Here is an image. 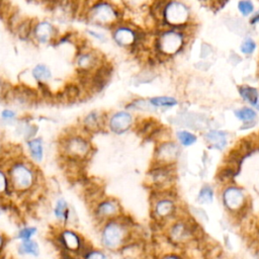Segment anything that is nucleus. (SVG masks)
<instances>
[{"instance_id": "nucleus-1", "label": "nucleus", "mask_w": 259, "mask_h": 259, "mask_svg": "<svg viewBox=\"0 0 259 259\" xmlns=\"http://www.w3.org/2000/svg\"><path fill=\"white\" fill-rule=\"evenodd\" d=\"M3 165L7 170L13 196H28L39 187L41 181L39 169L27 157L21 155L9 157Z\"/></svg>"}, {"instance_id": "nucleus-2", "label": "nucleus", "mask_w": 259, "mask_h": 259, "mask_svg": "<svg viewBox=\"0 0 259 259\" xmlns=\"http://www.w3.org/2000/svg\"><path fill=\"white\" fill-rule=\"evenodd\" d=\"M135 227L125 214L98 225V240L101 248L109 253L120 252L134 242Z\"/></svg>"}, {"instance_id": "nucleus-3", "label": "nucleus", "mask_w": 259, "mask_h": 259, "mask_svg": "<svg viewBox=\"0 0 259 259\" xmlns=\"http://www.w3.org/2000/svg\"><path fill=\"white\" fill-rule=\"evenodd\" d=\"M59 151L63 159L74 164L86 162L93 154V145L85 133H68L59 142Z\"/></svg>"}, {"instance_id": "nucleus-4", "label": "nucleus", "mask_w": 259, "mask_h": 259, "mask_svg": "<svg viewBox=\"0 0 259 259\" xmlns=\"http://www.w3.org/2000/svg\"><path fill=\"white\" fill-rule=\"evenodd\" d=\"M122 15V10L116 4L107 0H95L89 4L83 18L96 27L111 30L123 21Z\"/></svg>"}, {"instance_id": "nucleus-5", "label": "nucleus", "mask_w": 259, "mask_h": 259, "mask_svg": "<svg viewBox=\"0 0 259 259\" xmlns=\"http://www.w3.org/2000/svg\"><path fill=\"white\" fill-rule=\"evenodd\" d=\"M178 212V203L169 190L154 191L151 199V215L157 224L165 225L175 220Z\"/></svg>"}, {"instance_id": "nucleus-6", "label": "nucleus", "mask_w": 259, "mask_h": 259, "mask_svg": "<svg viewBox=\"0 0 259 259\" xmlns=\"http://www.w3.org/2000/svg\"><path fill=\"white\" fill-rule=\"evenodd\" d=\"M186 42V36L182 29L166 27L162 28L154 39V48L158 56L171 57L179 53Z\"/></svg>"}, {"instance_id": "nucleus-7", "label": "nucleus", "mask_w": 259, "mask_h": 259, "mask_svg": "<svg viewBox=\"0 0 259 259\" xmlns=\"http://www.w3.org/2000/svg\"><path fill=\"white\" fill-rule=\"evenodd\" d=\"M56 240L61 251L71 257L81 258L85 250L91 246L86 242V238L72 227L59 226Z\"/></svg>"}, {"instance_id": "nucleus-8", "label": "nucleus", "mask_w": 259, "mask_h": 259, "mask_svg": "<svg viewBox=\"0 0 259 259\" xmlns=\"http://www.w3.org/2000/svg\"><path fill=\"white\" fill-rule=\"evenodd\" d=\"M224 208L233 215L243 214L248 205V196L245 190L237 185H226L221 193Z\"/></svg>"}, {"instance_id": "nucleus-9", "label": "nucleus", "mask_w": 259, "mask_h": 259, "mask_svg": "<svg viewBox=\"0 0 259 259\" xmlns=\"http://www.w3.org/2000/svg\"><path fill=\"white\" fill-rule=\"evenodd\" d=\"M190 20L188 7L178 0H167L163 10V26L182 29Z\"/></svg>"}, {"instance_id": "nucleus-10", "label": "nucleus", "mask_w": 259, "mask_h": 259, "mask_svg": "<svg viewBox=\"0 0 259 259\" xmlns=\"http://www.w3.org/2000/svg\"><path fill=\"white\" fill-rule=\"evenodd\" d=\"M125 214L120 201L113 196H103L93 204L92 215L97 226Z\"/></svg>"}, {"instance_id": "nucleus-11", "label": "nucleus", "mask_w": 259, "mask_h": 259, "mask_svg": "<svg viewBox=\"0 0 259 259\" xmlns=\"http://www.w3.org/2000/svg\"><path fill=\"white\" fill-rule=\"evenodd\" d=\"M180 155L179 145L171 140L157 143L153 155V164L158 166H175Z\"/></svg>"}, {"instance_id": "nucleus-12", "label": "nucleus", "mask_w": 259, "mask_h": 259, "mask_svg": "<svg viewBox=\"0 0 259 259\" xmlns=\"http://www.w3.org/2000/svg\"><path fill=\"white\" fill-rule=\"evenodd\" d=\"M136 121L132 111L127 109L116 110L107 115L106 128L116 136H121L134 128Z\"/></svg>"}, {"instance_id": "nucleus-13", "label": "nucleus", "mask_w": 259, "mask_h": 259, "mask_svg": "<svg viewBox=\"0 0 259 259\" xmlns=\"http://www.w3.org/2000/svg\"><path fill=\"white\" fill-rule=\"evenodd\" d=\"M174 174V166L152 165L148 173L149 184L154 191L169 190L175 178Z\"/></svg>"}, {"instance_id": "nucleus-14", "label": "nucleus", "mask_w": 259, "mask_h": 259, "mask_svg": "<svg viewBox=\"0 0 259 259\" xmlns=\"http://www.w3.org/2000/svg\"><path fill=\"white\" fill-rule=\"evenodd\" d=\"M166 235L169 241L174 245H185L193 239V230L190 224L185 220L175 219L168 224Z\"/></svg>"}, {"instance_id": "nucleus-15", "label": "nucleus", "mask_w": 259, "mask_h": 259, "mask_svg": "<svg viewBox=\"0 0 259 259\" xmlns=\"http://www.w3.org/2000/svg\"><path fill=\"white\" fill-rule=\"evenodd\" d=\"M52 211L60 227H72V225L77 222L78 218L74 207L63 196H59L55 200Z\"/></svg>"}, {"instance_id": "nucleus-16", "label": "nucleus", "mask_w": 259, "mask_h": 259, "mask_svg": "<svg viewBox=\"0 0 259 259\" xmlns=\"http://www.w3.org/2000/svg\"><path fill=\"white\" fill-rule=\"evenodd\" d=\"M58 29L49 20L34 21L31 33V39L39 45H48L56 42L58 37Z\"/></svg>"}, {"instance_id": "nucleus-17", "label": "nucleus", "mask_w": 259, "mask_h": 259, "mask_svg": "<svg viewBox=\"0 0 259 259\" xmlns=\"http://www.w3.org/2000/svg\"><path fill=\"white\" fill-rule=\"evenodd\" d=\"M107 114L100 110H91L81 120L82 132L86 135L99 133L106 128Z\"/></svg>"}, {"instance_id": "nucleus-18", "label": "nucleus", "mask_w": 259, "mask_h": 259, "mask_svg": "<svg viewBox=\"0 0 259 259\" xmlns=\"http://www.w3.org/2000/svg\"><path fill=\"white\" fill-rule=\"evenodd\" d=\"M27 151V158L35 165L40 164L45 158V144L44 140L39 137H35L25 142Z\"/></svg>"}, {"instance_id": "nucleus-19", "label": "nucleus", "mask_w": 259, "mask_h": 259, "mask_svg": "<svg viewBox=\"0 0 259 259\" xmlns=\"http://www.w3.org/2000/svg\"><path fill=\"white\" fill-rule=\"evenodd\" d=\"M16 251L19 256L36 258L40 254V247L35 239L18 241L16 244Z\"/></svg>"}, {"instance_id": "nucleus-20", "label": "nucleus", "mask_w": 259, "mask_h": 259, "mask_svg": "<svg viewBox=\"0 0 259 259\" xmlns=\"http://www.w3.org/2000/svg\"><path fill=\"white\" fill-rule=\"evenodd\" d=\"M204 140L211 148L223 150L228 143V135L219 130H210L204 134Z\"/></svg>"}, {"instance_id": "nucleus-21", "label": "nucleus", "mask_w": 259, "mask_h": 259, "mask_svg": "<svg viewBox=\"0 0 259 259\" xmlns=\"http://www.w3.org/2000/svg\"><path fill=\"white\" fill-rule=\"evenodd\" d=\"M31 78L36 84L48 83L52 79V71L45 64H36L30 71Z\"/></svg>"}, {"instance_id": "nucleus-22", "label": "nucleus", "mask_w": 259, "mask_h": 259, "mask_svg": "<svg viewBox=\"0 0 259 259\" xmlns=\"http://www.w3.org/2000/svg\"><path fill=\"white\" fill-rule=\"evenodd\" d=\"M234 113H235L236 117L244 123V126L245 125H248L247 127L254 126V124L256 122V119H257V113L253 108H251V107H242V108H239V109L235 110Z\"/></svg>"}, {"instance_id": "nucleus-23", "label": "nucleus", "mask_w": 259, "mask_h": 259, "mask_svg": "<svg viewBox=\"0 0 259 259\" xmlns=\"http://www.w3.org/2000/svg\"><path fill=\"white\" fill-rule=\"evenodd\" d=\"M12 190L5 166L0 162V201L12 197Z\"/></svg>"}, {"instance_id": "nucleus-24", "label": "nucleus", "mask_w": 259, "mask_h": 259, "mask_svg": "<svg viewBox=\"0 0 259 259\" xmlns=\"http://www.w3.org/2000/svg\"><path fill=\"white\" fill-rule=\"evenodd\" d=\"M239 93H240V96L243 98V100H245L252 106H255L256 103L259 101L258 90L252 86L241 85L239 87Z\"/></svg>"}, {"instance_id": "nucleus-25", "label": "nucleus", "mask_w": 259, "mask_h": 259, "mask_svg": "<svg viewBox=\"0 0 259 259\" xmlns=\"http://www.w3.org/2000/svg\"><path fill=\"white\" fill-rule=\"evenodd\" d=\"M149 102L153 106L154 109L158 108H170L174 107L178 104L176 98L172 96H155L149 98Z\"/></svg>"}, {"instance_id": "nucleus-26", "label": "nucleus", "mask_w": 259, "mask_h": 259, "mask_svg": "<svg viewBox=\"0 0 259 259\" xmlns=\"http://www.w3.org/2000/svg\"><path fill=\"white\" fill-rule=\"evenodd\" d=\"M110 253L102 248L89 246L80 259H110Z\"/></svg>"}, {"instance_id": "nucleus-27", "label": "nucleus", "mask_w": 259, "mask_h": 259, "mask_svg": "<svg viewBox=\"0 0 259 259\" xmlns=\"http://www.w3.org/2000/svg\"><path fill=\"white\" fill-rule=\"evenodd\" d=\"M38 230L35 226H22L20 227L14 236V239L18 242V241H26V240H31L34 239V237L36 236Z\"/></svg>"}, {"instance_id": "nucleus-28", "label": "nucleus", "mask_w": 259, "mask_h": 259, "mask_svg": "<svg viewBox=\"0 0 259 259\" xmlns=\"http://www.w3.org/2000/svg\"><path fill=\"white\" fill-rule=\"evenodd\" d=\"M214 191L210 185H203L197 193V202L200 204H208L213 201Z\"/></svg>"}, {"instance_id": "nucleus-29", "label": "nucleus", "mask_w": 259, "mask_h": 259, "mask_svg": "<svg viewBox=\"0 0 259 259\" xmlns=\"http://www.w3.org/2000/svg\"><path fill=\"white\" fill-rule=\"evenodd\" d=\"M19 119L17 112L10 108H5L0 112V121L5 125H15Z\"/></svg>"}, {"instance_id": "nucleus-30", "label": "nucleus", "mask_w": 259, "mask_h": 259, "mask_svg": "<svg viewBox=\"0 0 259 259\" xmlns=\"http://www.w3.org/2000/svg\"><path fill=\"white\" fill-rule=\"evenodd\" d=\"M176 137H177V140H178L179 144L184 146V147H189V146L193 145L197 140V138L194 134H192L188 131H185V130L177 132Z\"/></svg>"}, {"instance_id": "nucleus-31", "label": "nucleus", "mask_w": 259, "mask_h": 259, "mask_svg": "<svg viewBox=\"0 0 259 259\" xmlns=\"http://www.w3.org/2000/svg\"><path fill=\"white\" fill-rule=\"evenodd\" d=\"M123 5L130 11H139L145 7H149L151 0H122Z\"/></svg>"}, {"instance_id": "nucleus-32", "label": "nucleus", "mask_w": 259, "mask_h": 259, "mask_svg": "<svg viewBox=\"0 0 259 259\" xmlns=\"http://www.w3.org/2000/svg\"><path fill=\"white\" fill-rule=\"evenodd\" d=\"M13 6L9 0H0V19L7 21L13 13Z\"/></svg>"}, {"instance_id": "nucleus-33", "label": "nucleus", "mask_w": 259, "mask_h": 259, "mask_svg": "<svg viewBox=\"0 0 259 259\" xmlns=\"http://www.w3.org/2000/svg\"><path fill=\"white\" fill-rule=\"evenodd\" d=\"M238 10L243 16H249L254 12V4L251 0H240L238 3Z\"/></svg>"}, {"instance_id": "nucleus-34", "label": "nucleus", "mask_w": 259, "mask_h": 259, "mask_svg": "<svg viewBox=\"0 0 259 259\" xmlns=\"http://www.w3.org/2000/svg\"><path fill=\"white\" fill-rule=\"evenodd\" d=\"M255 50H256V42L252 37H246L240 46V51L244 55H251Z\"/></svg>"}, {"instance_id": "nucleus-35", "label": "nucleus", "mask_w": 259, "mask_h": 259, "mask_svg": "<svg viewBox=\"0 0 259 259\" xmlns=\"http://www.w3.org/2000/svg\"><path fill=\"white\" fill-rule=\"evenodd\" d=\"M87 33H88L91 37H93L94 39H96V40H98V41H100V42H105V41L107 40L106 35H105L104 33H102L101 31H99V30L90 28V29L87 30Z\"/></svg>"}, {"instance_id": "nucleus-36", "label": "nucleus", "mask_w": 259, "mask_h": 259, "mask_svg": "<svg viewBox=\"0 0 259 259\" xmlns=\"http://www.w3.org/2000/svg\"><path fill=\"white\" fill-rule=\"evenodd\" d=\"M7 243H8L7 236L2 231H0V259L3 258V254L6 249Z\"/></svg>"}, {"instance_id": "nucleus-37", "label": "nucleus", "mask_w": 259, "mask_h": 259, "mask_svg": "<svg viewBox=\"0 0 259 259\" xmlns=\"http://www.w3.org/2000/svg\"><path fill=\"white\" fill-rule=\"evenodd\" d=\"M159 259H183V258L180 255H178L177 253L169 252V253L163 254Z\"/></svg>"}, {"instance_id": "nucleus-38", "label": "nucleus", "mask_w": 259, "mask_h": 259, "mask_svg": "<svg viewBox=\"0 0 259 259\" xmlns=\"http://www.w3.org/2000/svg\"><path fill=\"white\" fill-rule=\"evenodd\" d=\"M6 149H5V144H4V140H3V136L0 133V161L3 159L4 153H5Z\"/></svg>"}, {"instance_id": "nucleus-39", "label": "nucleus", "mask_w": 259, "mask_h": 259, "mask_svg": "<svg viewBox=\"0 0 259 259\" xmlns=\"http://www.w3.org/2000/svg\"><path fill=\"white\" fill-rule=\"evenodd\" d=\"M259 22V11H257L253 16L250 18V24H256Z\"/></svg>"}, {"instance_id": "nucleus-40", "label": "nucleus", "mask_w": 259, "mask_h": 259, "mask_svg": "<svg viewBox=\"0 0 259 259\" xmlns=\"http://www.w3.org/2000/svg\"><path fill=\"white\" fill-rule=\"evenodd\" d=\"M2 214H3V207L0 205V218L2 217Z\"/></svg>"}, {"instance_id": "nucleus-41", "label": "nucleus", "mask_w": 259, "mask_h": 259, "mask_svg": "<svg viewBox=\"0 0 259 259\" xmlns=\"http://www.w3.org/2000/svg\"><path fill=\"white\" fill-rule=\"evenodd\" d=\"M254 107H255V108H256V109H257V110H258V111H259V101H258V102H257V103H256V105H255V106H254Z\"/></svg>"}, {"instance_id": "nucleus-42", "label": "nucleus", "mask_w": 259, "mask_h": 259, "mask_svg": "<svg viewBox=\"0 0 259 259\" xmlns=\"http://www.w3.org/2000/svg\"><path fill=\"white\" fill-rule=\"evenodd\" d=\"M9 259H15V258H9Z\"/></svg>"}]
</instances>
